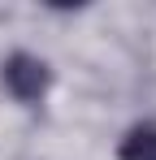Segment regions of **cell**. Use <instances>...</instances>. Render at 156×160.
<instances>
[{"label": "cell", "mask_w": 156, "mask_h": 160, "mask_svg": "<svg viewBox=\"0 0 156 160\" xmlns=\"http://www.w3.org/2000/svg\"><path fill=\"white\" fill-rule=\"evenodd\" d=\"M4 87L13 91V100H22V104H35V100H44V91H48V65L39 61V56H30V52H13L9 61H4Z\"/></svg>", "instance_id": "obj_1"}, {"label": "cell", "mask_w": 156, "mask_h": 160, "mask_svg": "<svg viewBox=\"0 0 156 160\" xmlns=\"http://www.w3.org/2000/svg\"><path fill=\"white\" fill-rule=\"evenodd\" d=\"M122 160H156V126H139L122 143Z\"/></svg>", "instance_id": "obj_2"}]
</instances>
